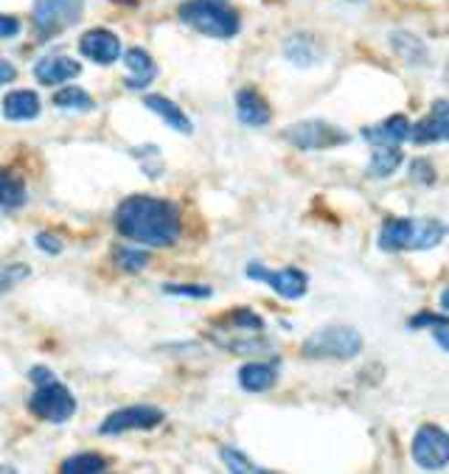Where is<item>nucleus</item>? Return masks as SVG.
I'll list each match as a JSON object with an SVG mask.
<instances>
[{
  "label": "nucleus",
  "instance_id": "34",
  "mask_svg": "<svg viewBox=\"0 0 449 474\" xmlns=\"http://www.w3.org/2000/svg\"><path fill=\"white\" fill-rule=\"evenodd\" d=\"M37 248H40L43 253H51V256H57V253H62V239L59 236H54V233H37Z\"/></svg>",
  "mask_w": 449,
  "mask_h": 474
},
{
  "label": "nucleus",
  "instance_id": "33",
  "mask_svg": "<svg viewBox=\"0 0 449 474\" xmlns=\"http://www.w3.org/2000/svg\"><path fill=\"white\" fill-rule=\"evenodd\" d=\"M410 180H413V183H424V185H433V183H435V169H433V163L424 161V157L413 161V166H410Z\"/></svg>",
  "mask_w": 449,
  "mask_h": 474
},
{
  "label": "nucleus",
  "instance_id": "3",
  "mask_svg": "<svg viewBox=\"0 0 449 474\" xmlns=\"http://www.w3.org/2000/svg\"><path fill=\"white\" fill-rule=\"evenodd\" d=\"M362 351V337L351 326H326L304 342L309 360H354Z\"/></svg>",
  "mask_w": 449,
  "mask_h": 474
},
{
  "label": "nucleus",
  "instance_id": "22",
  "mask_svg": "<svg viewBox=\"0 0 449 474\" xmlns=\"http://www.w3.org/2000/svg\"><path fill=\"white\" fill-rule=\"evenodd\" d=\"M410 230H413V219H388L380 230V250L385 253L407 250Z\"/></svg>",
  "mask_w": 449,
  "mask_h": 474
},
{
  "label": "nucleus",
  "instance_id": "24",
  "mask_svg": "<svg viewBox=\"0 0 449 474\" xmlns=\"http://www.w3.org/2000/svg\"><path fill=\"white\" fill-rule=\"evenodd\" d=\"M28 200V194H26V185L17 174L12 172H4L0 169V208L4 211H17L23 208Z\"/></svg>",
  "mask_w": 449,
  "mask_h": 474
},
{
  "label": "nucleus",
  "instance_id": "40",
  "mask_svg": "<svg viewBox=\"0 0 449 474\" xmlns=\"http://www.w3.org/2000/svg\"><path fill=\"white\" fill-rule=\"evenodd\" d=\"M351 4H362V0H351Z\"/></svg>",
  "mask_w": 449,
  "mask_h": 474
},
{
  "label": "nucleus",
  "instance_id": "5",
  "mask_svg": "<svg viewBox=\"0 0 449 474\" xmlns=\"http://www.w3.org/2000/svg\"><path fill=\"white\" fill-rule=\"evenodd\" d=\"M85 12V0H34V28L40 37H57L77 26Z\"/></svg>",
  "mask_w": 449,
  "mask_h": 474
},
{
  "label": "nucleus",
  "instance_id": "9",
  "mask_svg": "<svg viewBox=\"0 0 449 474\" xmlns=\"http://www.w3.org/2000/svg\"><path fill=\"white\" fill-rule=\"evenodd\" d=\"M163 410L155 405H132L124 410H116L112 416L104 418V424L99 427L101 436H121V432L130 429H152L163 421Z\"/></svg>",
  "mask_w": 449,
  "mask_h": 474
},
{
  "label": "nucleus",
  "instance_id": "1",
  "mask_svg": "<svg viewBox=\"0 0 449 474\" xmlns=\"http://www.w3.org/2000/svg\"><path fill=\"white\" fill-rule=\"evenodd\" d=\"M116 230L124 239L149 248H172L183 233L180 208L163 196L135 194L124 200L116 211Z\"/></svg>",
  "mask_w": 449,
  "mask_h": 474
},
{
  "label": "nucleus",
  "instance_id": "26",
  "mask_svg": "<svg viewBox=\"0 0 449 474\" xmlns=\"http://www.w3.org/2000/svg\"><path fill=\"white\" fill-rule=\"evenodd\" d=\"M104 469H107V460L101 455H93V452L73 455V458L62 460V466H59L62 474H99Z\"/></svg>",
  "mask_w": 449,
  "mask_h": 474
},
{
  "label": "nucleus",
  "instance_id": "29",
  "mask_svg": "<svg viewBox=\"0 0 449 474\" xmlns=\"http://www.w3.org/2000/svg\"><path fill=\"white\" fill-rule=\"evenodd\" d=\"M31 269L26 264H12V267H0V295L12 292L20 281H26Z\"/></svg>",
  "mask_w": 449,
  "mask_h": 474
},
{
  "label": "nucleus",
  "instance_id": "27",
  "mask_svg": "<svg viewBox=\"0 0 449 474\" xmlns=\"http://www.w3.org/2000/svg\"><path fill=\"white\" fill-rule=\"evenodd\" d=\"M112 258H116V264L124 272H141L149 264V253L141 248H130V245H119L116 250H112Z\"/></svg>",
  "mask_w": 449,
  "mask_h": 474
},
{
  "label": "nucleus",
  "instance_id": "14",
  "mask_svg": "<svg viewBox=\"0 0 449 474\" xmlns=\"http://www.w3.org/2000/svg\"><path fill=\"white\" fill-rule=\"evenodd\" d=\"M236 115L239 121L247 127H267L270 124V104L265 101V96H258L253 88H242L236 93Z\"/></svg>",
  "mask_w": 449,
  "mask_h": 474
},
{
  "label": "nucleus",
  "instance_id": "12",
  "mask_svg": "<svg viewBox=\"0 0 449 474\" xmlns=\"http://www.w3.org/2000/svg\"><path fill=\"white\" fill-rule=\"evenodd\" d=\"M82 73V65L73 59V57H65V54H51V57H43L40 62L34 65V76L40 85H65L70 79H77Z\"/></svg>",
  "mask_w": 449,
  "mask_h": 474
},
{
  "label": "nucleus",
  "instance_id": "31",
  "mask_svg": "<svg viewBox=\"0 0 449 474\" xmlns=\"http://www.w3.org/2000/svg\"><path fill=\"white\" fill-rule=\"evenodd\" d=\"M234 329H245V332H265V321L258 318L256 311H250V309H236L234 314H231V321H228Z\"/></svg>",
  "mask_w": 449,
  "mask_h": 474
},
{
  "label": "nucleus",
  "instance_id": "6",
  "mask_svg": "<svg viewBox=\"0 0 449 474\" xmlns=\"http://www.w3.org/2000/svg\"><path fill=\"white\" fill-rule=\"evenodd\" d=\"M284 138L301 152H323L334 146H346L351 141L349 132L334 127L329 121H298L284 130Z\"/></svg>",
  "mask_w": 449,
  "mask_h": 474
},
{
  "label": "nucleus",
  "instance_id": "39",
  "mask_svg": "<svg viewBox=\"0 0 449 474\" xmlns=\"http://www.w3.org/2000/svg\"><path fill=\"white\" fill-rule=\"evenodd\" d=\"M441 306H444V309L449 311V290H446V292L441 295Z\"/></svg>",
  "mask_w": 449,
  "mask_h": 474
},
{
  "label": "nucleus",
  "instance_id": "17",
  "mask_svg": "<svg viewBox=\"0 0 449 474\" xmlns=\"http://www.w3.org/2000/svg\"><path fill=\"white\" fill-rule=\"evenodd\" d=\"M143 104H146V110H152L158 118H163V121H166L174 132H180V135H192V132H194L192 118L185 115L172 99H166V96H146Z\"/></svg>",
  "mask_w": 449,
  "mask_h": 474
},
{
  "label": "nucleus",
  "instance_id": "38",
  "mask_svg": "<svg viewBox=\"0 0 449 474\" xmlns=\"http://www.w3.org/2000/svg\"><path fill=\"white\" fill-rule=\"evenodd\" d=\"M433 340L441 345V351H446V353H449V329H446V326H435Z\"/></svg>",
  "mask_w": 449,
  "mask_h": 474
},
{
  "label": "nucleus",
  "instance_id": "10",
  "mask_svg": "<svg viewBox=\"0 0 449 474\" xmlns=\"http://www.w3.org/2000/svg\"><path fill=\"white\" fill-rule=\"evenodd\" d=\"M79 51L96 65H112L121 57V39L107 28H90L79 37Z\"/></svg>",
  "mask_w": 449,
  "mask_h": 474
},
{
  "label": "nucleus",
  "instance_id": "8",
  "mask_svg": "<svg viewBox=\"0 0 449 474\" xmlns=\"http://www.w3.org/2000/svg\"><path fill=\"white\" fill-rule=\"evenodd\" d=\"M413 460L424 471H441L449 463V436L441 427L424 424L416 432V438H413Z\"/></svg>",
  "mask_w": 449,
  "mask_h": 474
},
{
  "label": "nucleus",
  "instance_id": "2",
  "mask_svg": "<svg viewBox=\"0 0 449 474\" xmlns=\"http://www.w3.org/2000/svg\"><path fill=\"white\" fill-rule=\"evenodd\" d=\"M177 17L214 39H231L242 28V17L228 0H185L177 9Z\"/></svg>",
  "mask_w": 449,
  "mask_h": 474
},
{
  "label": "nucleus",
  "instance_id": "25",
  "mask_svg": "<svg viewBox=\"0 0 449 474\" xmlns=\"http://www.w3.org/2000/svg\"><path fill=\"white\" fill-rule=\"evenodd\" d=\"M54 107L59 110H79V112H88L96 107L93 96L85 90V88H62L59 93H54Z\"/></svg>",
  "mask_w": 449,
  "mask_h": 474
},
{
  "label": "nucleus",
  "instance_id": "11",
  "mask_svg": "<svg viewBox=\"0 0 449 474\" xmlns=\"http://www.w3.org/2000/svg\"><path fill=\"white\" fill-rule=\"evenodd\" d=\"M410 141H413L416 146L449 141V101L438 99L433 104V110L427 112V118H422V121L410 130Z\"/></svg>",
  "mask_w": 449,
  "mask_h": 474
},
{
  "label": "nucleus",
  "instance_id": "21",
  "mask_svg": "<svg viewBox=\"0 0 449 474\" xmlns=\"http://www.w3.org/2000/svg\"><path fill=\"white\" fill-rule=\"evenodd\" d=\"M402 163H404V154L399 146H373V154L368 161V177L388 180Z\"/></svg>",
  "mask_w": 449,
  "mask_h": 474
},
{
  "label": "nucleus",
  "instance_id": "23",
  "mask_svg": "<svg viewBox=\"0 0 449 474\" xmlns=\"http://www.w3.org/2000/svg\"><path fill=\"white\" fill-rule=\"evenodd\" d=\"M391 43H393V51L407 62V65H427L430 59V51L427 46L416 34H407V31H396L391 34Z\"/></svg>",
  "mask_w": 449,
  "mask_h": 474
},
{
  "label": "nucleus",
  "instance_id": "28",
  "mask_svg": "<svg viewBox=\"0 0 449 474\" xmlns=\"http://www.w3.org/2000/svg\"><path fill=\"white\" fill-rule=\"evenodd\" d=\"M222 463L228 466V471H234V474H258V471H265V469H258L247 455H242L239 449H234V447H224L222 449Z\"/></svg>",
  "mask_w": 449,
  "mask_h": 474
},
{
  "label": "nucleus",
  "instance_id": "35",
  "mask_svg": "<svg viewBox=\"0 0 449 474\" xmlns=\"http://www.w3.org/2000/svg\"><path fill=\"white\" fill-rule=\"evenodd\" d=\"M410 329H424V326H449L446 318H438V314H416V318L407 321Z\"/></svg>",
  "mask_w": 449,
  "mask_h": 474
},
{
  "label": "nucleus",
  "instance_id": "30",
  "mask_svg": "<svg viewBox=\"0 0 449 474\" xmlns=\"http://www.w3.org/2000/svg\"><path fill=\"white\" fill-rule=\"evenodd\" d=\"M132 157L135 161L143 166V172L152 177V180H158L161 177V166H152V161H161V152H158V146H141V149H132Z\"/></svg>",
  "mask_w": 449,
  "mask_h": 474
},
{
  "label": "nucleus",
  "instance_id": "20",
  "mask_svg": "<svg viewBox=\"0 0 449 474\" xmlns=\"http://www.w3.org/2000/svg\"><path fill=\"white\" fill-rule=\"evenodd\" d=\"M40 115V96L34 90H12L4 99V118L9 121H31Z\"/></svg>",
  "mask_w": 449,
  "mask_h": 474
},
{
  "label": "nucleus",
  "instance_id": "15",
  "mask_svg": "<svg viewBox=\"0 0 449 474\" xmlns=\"http://www.w3.org/2000/svg\"><path fill=\"white\" fill-rule=\"evenodd\" d=\"M124 62H127V70H130V76H127V90H143V88H149L155 82V76H158V65H155V59L149 57L143 48H130L127 51V57H124Z\"/></svg>",
  "mask_w": 449,
  "mask_h": 474
},
{
  "label": "nucleus",
  "instance_id": "36",
  "mask_svg": "<svg viewBox=\"0 0 449 474\" xmlns=\"http://www.w3.org/2000/svg\"><path fill=\"white\" fill-rule=\"evenodd\" d=\"M23 31L20 20L12 17V15H0V39H12Z\"/></svg>",
  "mask_w": 449,
  "mask_h": 474
},
{
  "label": "nucleus",
  "instance_id": "16",
  "mask_svg": "<svg viewBox=\"0 0 449 474\" xmlns=\"http://www.w3.org/2000/svg\"><path fill=\"white\" fill-rule=\"evenodd\" d=\"M284 57L298 68H315L323 62V48L315 43L312 34H292L284 43Z\"/></svg>",
  "mask_w": 449,
  "mask_h": 474
},
{
  "label": "nucleus",
  "instance_id": "18",
  "mask_svg": "<svg viewBox=\"0 0 449 474\" xmlns=\"http://www.w3.org/2000/svg\"><path fill=\"white\" fill-rule=\"evenodd\" d=\"M446 233H449V227L438 219H413L407 250H433L446 239Z\"/></svg>",
  "mask_w": 449,
  "mask_h": 474
},
{
  "label": "nucleus",
  "instance_id": "37",
  "mask_svg": "<svg viewBox=\"0 0 449 474\" xmlns=\"http://www.w3.org/2000/svg\"><path fill=\"white\" fill-rule=\"evenodd\" d=\"M17 79V68L9 62V59H4L0 57V85H6V82H15Z\"/></svg>",
  "mask_w": 449,
  "mask_h": 474
},
{
  "label": "nucleus",
  "instance_id": "13",
  "mask_svg": "<svg viewBox=\"0 0 449 474\" xmlns=\"http://www.w3.org/2000/svg\"><path fill=\"white\" fill-rule=\"evenodd\" d=\"M410 121L404 115H391L385 118L382 124H373V127H365L362 130V138L371 143V146H402L404 141H410Z\"/></svg>",
  "mask_w": 449,
  "mask_h": 474
},
{
  "label": "nucleus",
  "instance_id": "7",
  "mask_svg": "<svg viewBox=\"0 0 449 474\" xmlns=\"http://www.w3.org/2000/svg\"><path fill=\"white\" fill-rule=\"evenodd\" d=\"M247 279L253 281H265L276 295L287 300H298L309 292V279L304 269L298 267H284V269H267L265 264H247Z\"/></svg>",
  "mask_w": 449,
  "mask_h": 474
},
{
  "label": "nucleus",
  "instance_id": "19",
  "mask_svg": "<svg viewBox=\"0 0 449 474\" xmlns=\"http://www.w3.org/2000/svg\"><path fill=\"white\" fill-rule=\"evenodd\" d=\"M278 379V360L276 363H247L239 371V384L247 393H265L276 384Z\"/></svg>",
  "mask_w": 449,
  "mask_h": 474
},
{
  "label": "nucleus",
  "instance_id": "32",
  "mask_svg": "<svg viewBox=\"0 0 449 474\" xmlns=\"http://www.w3.org/2000/svg\"><path fill=\"white\" fill-rule=\"evenodd\" d=\"M163 292L166 295H180V298H211L214 290L211 287H203V284H163Z\"/></svg>",
  "mask_w": 449,
  "mask_h": 474
},
{
  "label": "nucleus",
  "instance_id": "4",
  "mask_svg": "<svg viewBox=\"0 0 449 474\" xmlns=\"http://www.w3.org/2000/svg\"><path fill=\"white\" fill-rule=\"evenodd\" d=\"M28 410L43 421L65 424L73 413H77V399H73V393L59 379H54L46 384H37L34 396L28 399Z\"/></svg>",
  "mask_w": 449,
  "mask_h": 474
}]
</instances>
